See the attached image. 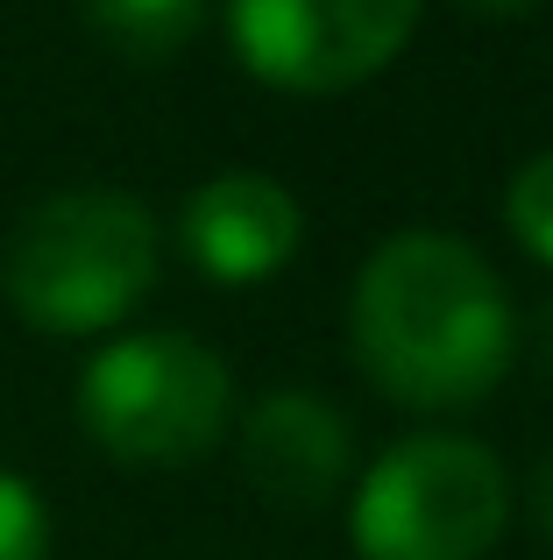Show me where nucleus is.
Segmentation results:
<instances>
[{
    "label": "nucleus",
    "instance_id": "nucleus-1",
    "mask_svg": "<svg viewBox=\"0 0 553 560\" xmlns=\"http://www.w3.org/2000/svg\"><path fill=\"white\" fill-rule=\"evenodd\" d=\"M348 348L362 376L404 411H469L518 355L504 277L469 242L404 228L362 262L348 299Z\"/></svg>",
    "mask_w": 553,
    "mask_h": 560
},
{
    "label": "nucleus",
    "instance_id": "nucleus-2",
    "mask_svg": "<svg viewBox=\"0 0 553 560\" xmlns=\"http://www.w3.org/2000/svg\"><path fill=\"white\" fill-rule=\"evenodd\" d=\"M156 284V220L121 191H57L14 228L0 291L43 334H99Z\"/></svg>",
    "mask_w": 553,
    "mask_h": 560
},
{
    "label": "nucleus",
    "instance_id": "nucleus-3",
    "mask_svg": "<svg viewBox=\"0 0 553 560\" xmlns=\"http://www.w3.org/2000/svg\"><path fill=\"white\" fill-rule=\"evenodd\" d=\"M511 518V482L483 440H398L348 504V547L362 560H483Z\"/></svg>",
    "mask_w": 553,
    "mask_h": 560
},
{
    "label": "nucleus",
    "instance_id": "nucleus-4",
    "mask_svg": "<svg viewBox=\"0 0 553 560\" xmlns=\"http://www.w3.org/2000/svg\"><path fill=\"white\" fill-rule=\"evenodd\" d=\"M235 376L192 334H121L79 376V419L114 462L185 468L227 433Z\"/></svg>",
    "mask_w": 553,
    "mask_h": 560
},
{
    "label": "nucleus",
    "instance_id": "nucleus-5",
    "mask_svg": "<svg viewBox=\"0 0 553 560\" xmlns=\"http://www.w3.org/2000/svg\"><path fill=\"white\" fill-rule=\"evenodd\" d=\"M419 0H227L242 65L276 93H348L398 65Z\"/></svg>",
    "mask_w": 553,
    "mask_h": 560
},
{
    "label": "nucleus",
    "instance_id": "nucleus-6",
    "mask_svg": "<svg viewBox=\"0 0 553 560\" xmlns=\"http://www.w3.org/2000/svg\"><path fill=\"white\" fill-rule=\"evenodd\" d=\"M298 234H305L298 199L263 171H221L178 213L185 256L213 284H263V277H276L298 256Z\"/></svg>",
    "mask_w": 553,
    "mask_h": 560
},
{
    "label": "nucleus",
    "instance_id": "nucleus-7",
    "mask_svg": "<svg viewBox=\"0 0 553 560\" xmlns=\"http://www.w3.org/2000/svg\"><path fill=\"white\" fill-rule=\"evenodd\" d=\"M348 419L319 390H270L242 419V468L276 511H319L348 482Z\"/></svg>",
    "mask_w": 553,
    "mask_h": 560
},
{
    "label": "nucleus",
    "instance_id": "nucleus-8",
    "mask_svg": "<svg viewBox=\"0 0 553 560\" xmlns=\"http://www.w3.org/2000/svg\"><path fill=\"white\" fill-rule=\"evenodd\" d=\"M85 28L128 65H170L207 22V0H79Z\"/></svg>",
    "mask_w": 553,
    "mask_h": 560
},
{
    "label": "nucleus",
    "instance_id": "nucleus-9",
    "mask_svg": "<svg viewBox=\"0 0 553 560\" xmlns=\"http://www.w3.org/2000/svg\"><path fill=\"white\" fill-rule=\"evenodd\" d=\"M504 213H511V234L526 242V256H540L546 270H553V150L532 156V164L511 178Z\"/></svg>",
    "mask_w": 553,
    "mask_h": 560
},
{
    "label": "nucleus",
    "instance_id": "nucleus-10",
    "mask_svg": "<svg viewBox=\"0 0 553 560\" xmlns=\"http://www.w3.org/2000/svg\"><path fill=\"white\" fill-rule=\"evenodd\" d=\"M0 560H50V511L8 468H0Z\"/></svg>",
    "mask_w": 553,
    "mask_h": 560
},
{
    "label": "nucleus",
    "instance_id": "nucleus-11",
    "mask_svg": "<svg viewBox=\"0 0 553 560\" xmlns=\"http://www.w3.org/2000/svg\"><path fill=\"white\" fill-rule=\"evenodd\" d=\"M532 525H540V533L553 539V454L540 468H532Z\"/></svg>",
    "mask_w": 553,
    "mask_h": 560
},
{
    "label": "nucleus",
    "instance_id": "nucleus-12",
    "mask_svg": "<svg viewBox=\"0 0 553 560\" xmlns=\"http://www.w3.org/2000/svg\"><path fill=\"white\" fill-rule=\"evenodd\" d=\"M455 8H469V14H490V22H511V14L540 8V0H455Z\"/></svg>",
    "mask_w": 553,
    "mask_h": 560
},
{
    "label": "nucleus",
    "instance_id": "nucleus-13",
    "mask_svg": "<svg viewBox=\"0 0 553 560\" xmlns=\"http://www.w3.org/2000/svg\"><path fill=\"white\" fill-rule=\"evenodd\" d=\"M532 334H540V362L553 370V299L540 305V327H532Z\"/></svg>",
    "mask_w": 553,
    "mask_h": 560
}]
</instances>
